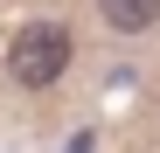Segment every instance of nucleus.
Segmentation results:
<instances>
[{"label": "nucleus", "mask_w": 160, "mask_h": 153, "mask_svg": "<svg viewBox=\"0 0 160 153\" xmlns=\"http://www.w3.org/2000/svg\"><path fill=\"white\" fill-rule=\"evenodd\" d=\"M77 63V28L56 14H35V21H21L14 42H7V76L21 91H56L63 76Z\"/></svg>", "instance_id": "obj_1"}, {"label": "nucleus", "mask_w": 160, "mask_h": 153, "mask_svg": "<svg viewBox=\"0 0 160 153\" xmlns=\"http://www.w3.org/2000/svg\"><path fill=\"white\" fill-rule=\"evenodd\" d=\"M91 14H98V28L118 35V42H139V35L160 28V0H91Z\"/></svg>", "instance_id": "obj_2"}]
</instances>
